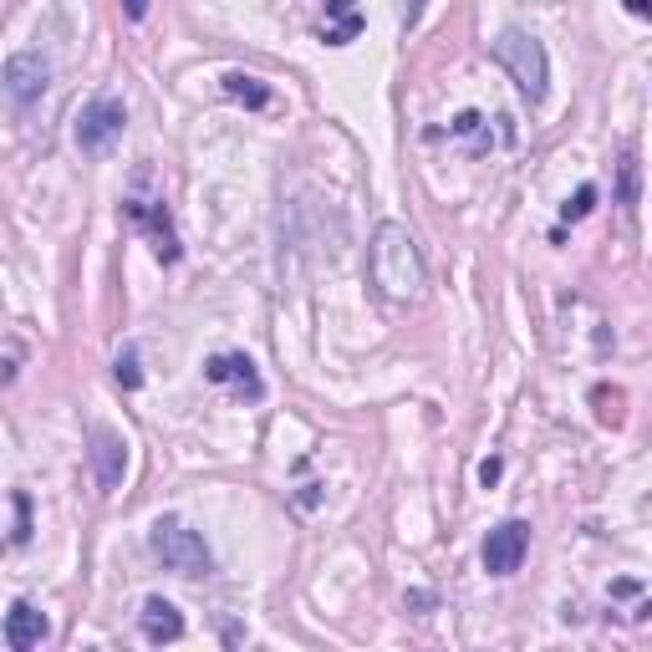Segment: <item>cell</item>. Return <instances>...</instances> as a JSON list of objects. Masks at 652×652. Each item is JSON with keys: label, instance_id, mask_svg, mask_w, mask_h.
<instances>
[{"label": "cell", "instance_id": "1", "mask_svg": "<svg viewBox=\"0 0 652 652\" xmlns=\"http://www.w3.org/2000/svg\"><path fill=\"white\" fill-rule=\"evenodd\" d=\"M367 276L388 301H413L423 291V250L408 235V225H377L372 245H367Z\"/></svg>", "mask_w": 652, "mask_h": 652}, {"label": "cell", "instance_id": "2", "mask_svg": "<svg viewBox=\"0 0 652 652\" xmlns=\"http://www.w3.org/2000/svg\"><path fill=\"white\" fill-rule=\"evenodd\" d=\"M148 551L158 556L163 571H174V576H204V571L214 566V556H209V546H204V535L189 530L179 515L153 520V530H148Z\"/></svg>", "mask_w": 652, "mask_h": 652}, {"label": "cell", "instance_id": "3", "mask_svg": "<svg viewBox=\"0 0 652 652\" xmlns=\"http://www.w3.org/2000/svg\"><path fill=\"white\" fill-rule=\"evenodd\" d=\"M495 62L515 77V87H520L530 102L546 97V87H551V62H546V46H540L535 36L505 31V36L495 41Z\"/></svg>", "mask_w": 652, "mask_h": 652}, {"label": "cell", "instance_id": "4", "mask_svg": "<svg viewBox=\"0 0 652 652\" xmlns=\"http://www.w3.org/2000/svg\"><path fill=\"white\" fill-rule=\"evenodd\" d=\"M123 128H128V107H123L118 97H92L82 113H77L72 138H77V148H82L87 158H97V153H107V148L123 138Z\"/></svg>", "mask_w": 652, "mask_h": 652}, {"label": "cell", "instance_id": "5", "mask_svg": "<svg viewBox=\"0 0 652 652\" xmlns=\"http://www.w3.org/2000/svg\"><path fill=\"white\" fill-rule=\"evenodd\" d=\"M525 551H530V525L525 520H505V525H495V530L484 535L479 561H484L489 576H515L520 561H525Z\"/></svg>", "mask_w": 652, "mask_h": 652}, {"label": "cell", "instance_id": "6", "mask_svg": "<svg viewBox=\"0 0 652 652\" xmlns=\"http://www.w3.org/2000/svg\"><path fill=\"white\" fill-rule=\"evenodd\" d=\"M87 459H92V474H97V484L113 495V489L123 484V474H128V439L118 428H107V423H92V433H87Z\"/></svg>", "mask_w": 652, "mask_h": 652}, {"label": "cell", "instance_id": "7", "mask_svg": "<svg viewBox=\"0 0 652 652\" xmlns=\"http://www.w3.org/2000/svg\"><path fill=\"white\" fill-rule=\"evenodd\" d=\"M46 82H51V67L36 57V51H16V57H6V67H0V87H6V97L16 107L41 102Z\"/></svg>", "mask_w": 652, "mask_h": 652}, {"label": "cell", "instance_id": "8", "mask_svg": "<svg viewBox=\"0 0 652 652\" xmlns=\"http://www.w3.org/2000/svg\"><path fill=\"white\" fill-rule=\"evenodd\" d=\"M204 377L209 383H220V388H235L245 403H260L265 398V383H260V372L245 352H220V357H209L204 362Z\"/></svg>", "mask_w": 652, "mask_h": 652}, {"label": "cell", "instance_id": "9", "mask_svg": "<svg viewBox=\"0 0 652 652\" xmlns=\"http://www.w3.org/2000/svg\"><path fill=\"white\" fill-rule=\"evenodd\" d=\"M123 214L133 225H143L148 235H153V255L163 260V265H174L184 250H179V235H174V225H169V209L163 204H143V199H128L123 204Z\"/></svg>", "mask_w": 652, "mask_h": 652}, {"label": "cell", "instance_id": "10", "mask_svg": "<svg viewBox=\"0 0 652 652\" xmlns=\"http://www.w3.org/2000/svg\"><path fill=\"white\" fill-rule=\"evenodd\" d=\"M46 612H36L31 602H16L11 612H6V642L16 647V652H31V647H41L46 642Z\"/></svg>", "mask_w": 652, "mask_h": 652}, {"label": "cell", "instance_id": "11", "mask_svg": "<svg viewBox=\"0 0 652 652\" xmlns=\"http://www.w3.org/2000/svg\"><path fill=\"white\" fill-rule=\"evenodd\" d=\"M143 637L148 642H179L184 637V617H179V607L174 602H163V596H148L143 602Z\"/></svg>", "mask_w": 652, "mask_h": 652}, {"label": "cell", "instance_id": "12", "mask_svg": "<svg viewBox=\"0 0 652 652\" xmlns=\"http://www.w3.org/2000/svg\"><path fill=\"white\" fill-rule=\"evenodd\" d=\"M362 11H357V0H326V26H321V41L326 46H347L357 31H362Z\"/></svg>", "mask_w": 652, "mask_h": 652}, {"label": "cell", "instance_id": "13", "mask_svg": "<svg viewBox=\"0 0 652 652\" xmlns=\"http://www.w3.org/2000/svg\"><path fill=\"white\" fill-rule=\"evenodd\" d=\"M225 92H230L235 102H245V107H265V102H270V87H265L260 77H245V72H230V77H225Z\"/></svg>", "mask_w": 652, "mask_h": 652}, {"label": "cell", "instance_id": "14", "mask_svg": "<svg viewBox=\"0 0 652 652\" xmlns=\"http://www.w3.org/2000/svg\"><path fill=\"white\" fill-rule=\"evenodd\" d=\"M449 133H454V138H469V148H474V153H484V148H489V128H484V113H474V107H469V113H459V118L449 123Z\"/></svg>", "mask_w": 652, "mask_h": 652}, {"label": "cell", "instance_id": "15", "mask_svg": "<svg viewBox=\"0 0 652 652\" xmlns=\"http://www.w3.org/2000/svg\"><path fill=\"white\" fill-rule=\"evenodd\" d=\"M113 372H118L123 393H138V388H143V367H138V347H133V342L118 352V367H113Z\"/></svg>", "mask_w": 652, "mask_h": 652}, {"label": "cell", "instance_id": "16", "mask_svg": "<svg viewBox=\"0 0 652 652\" xmlns=\"http://www.w3.org/2000/svg\"><path fill=\"white\" fill-rule=\"evenodd\" d=\"M591 209H596V189H591V184H581V189H576V199H566V204H561V220H586Z\"/></svg>", "mask_w": 652, "mask_h": 652}, {"label": "cell", "instance_id": "17", "mask_svg": "<svg viewBox=\"0 0 652 652\" xmlns=\"http://www.w3.org/2000/svg\"><path fill=\"white\" fill-rule=\"evenodd\" d=\"M622 199H627V209L637 204V158L622 163Z\"/></svg>", "mask_w": 652, "mask_h": 652}, {"label": "cell", "instance_id": "18", "mask_svg": "<svg viewBox=\"0 0 652 652\" xmlns=\"http://www.w3.org/2000/svg\"><path fill=\"white\" fill-rule=\"evenodd\" d=\"M500 474H505V459H484L479 464V484H500Z\"/></svg>", "mask_w": 652, "mask_h": 652}, {"label": "cell", "instance_id": "19", "mask_svg": "<svg viewBox=\"0 0 652 652\" xmlns=\"http://www.w3.org/2000/svg\"><path fill=\"white\" fill-rule=\"evenodd\" d=\"M622 6H627V16H637V21L652 16V0H622Z\"/></svg>", "mask_w": 652, "mask_h": 652}, {"label": "cell", "instance_id": "20", "mask_svg": "<svg viewBox=\"0 0 652 652\" xmlns=\"http://www.w3.org/2000/svg\"><path fill=\"white\" fill-rule=\"evenodd\" d=\"M123 11H128V21H143L148 16V0H123Z\"/></svg>", "mask_w": 652, "mask_h": 652}, {"label": "cell", "instance_id": "21", "mask_svg": "<svg viewBox=\"0 0 652 652\" xmlns=\"http://www.w3.org/2000/svg\"><path fill=\"white\" fill-rule=\"evenodd\" d=\"M612 596H642V581H617Z\"/></svg>", "mask_w": 652, "mask_h": 652}]
</instances>
